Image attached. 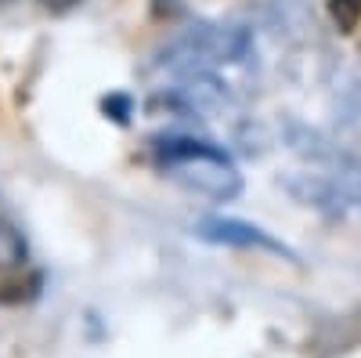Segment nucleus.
I'll return each mask as SVG.
<instances>
[{
	"label": "nucleus",
	"mask_w": 361,
	"mask_h": 358,
	"mask_svg": "<svg viewBox=\"0 0 361 358\" xmlns=\"http://www.w3.org/2000/svg\"><path fill=\"white\" fill-rule=\"evenodd\" d=\"M163 170H173L177 181H185L188 189L214 196V199H231L238 192V174L231 160L209 141L195 138H163L156 145Z\"/></svg>",
	"instance_id": "f257e3e1"
},
{
	"label": "nucleus",
	"mask_w": 361,
	"mask_h": 358,
	"mask_svg": "<svg viewBox=\"0 0 361 358\" xmlns=\"http://www.w3.org/2000/svg\"><path fill=\"white\" fill-rule=\"evenodd\" d=\"M105 112H116L112 119L127 124V116H130V98H127V95H112V98H105Z\"/></svg>",
	"instance_id": "39448f33"
},
{
	"label": "nucleus",
	"mask_w": 361,
	"mask_h": 358,
	"mask_svg": "<svg viewBox=\"0 0 361 358\" xmlns=\"http://www.w3.org/2000/svg\"><path fill=\"white\" fill-rule=\"evenodd\" d=\"M37 4L44 8V11H51V15H66V11H73L80 0H37Z\"/></svg>",
	"instance_id": "0eeeda50"
},
{
	"label": "nucleus",
	"mask_w": 361,
	"mask_h": 358,
	"mask_svg": "<svg viewBox=\"0 0 361 358\" xmlns=\"http://www.w3.org/2000/svg\"><path fill=\"white\" fill-rule=\"evenodd\" d=\"M329 18L343 37H350L361 25V0H329Z\"/></svg>",
	"instance_id": "20e7f679"
},
{
	"label": "nucleus",
	"mask_w": 361,
	"mask_h": 358,
	"mask_svg": "<svg viewBox=\"0 0 361 358\" xmlns=\"http://www.w3.org/2000/svg\"><path fill=\"white\" fill-rule=\"evenodd\" d=\"M0 4H8V0H0Z\"/></svg>",
	"instance_id": "6e6552de"
},
{
	"label": "nucleus",
	"mask_w": 361,
	"mask_h": 358,
	"mask_svg": "<svg viewBox=\"0 0 361 358\" xmlns=\"http://www.w3.org/2000/svg\"><path fill=\"white\" fill-rule=\"evenodd\" d=\"M199 239L206 243H224V246H260V250H271V253H289L286 243L271 239L264 228L250 225V221H235V217H209V221H199L195 228ZM293 257V253H289Z\"/></svg>",
	"instance_id": "f03ea898"
},
{
	"label": "nucleus",
	"mask_w": 361,
	"mask_h": 358,
	"mask_svg": "<svg viewBox=\"0 0 361 358\" xmlns=\"http://www.w3.org/2000/svg\"><path fill=\"white\" fill-rule=\"evenodd\" d=\"M177 11H180V0H152V18H159V22L173 18Z\"/></svg>",
	"instance_id": "423d86ee"
},
{
	"label": "nucleus",
	"mask_w": 361,
	"mask_h": 358,
	"mask_svg": "<svg viewBox=\"0 0 361 358\" xmlns=\"http://www.w3.org/2000/svg\"><path fill=\"white\" fill-rule=\"evenodd\" d=\"M25 264V239L22 232L0 217V268H18Z\"/></svg>",
	"instance_id": "7ed1b4c3"
}]
</instances>
